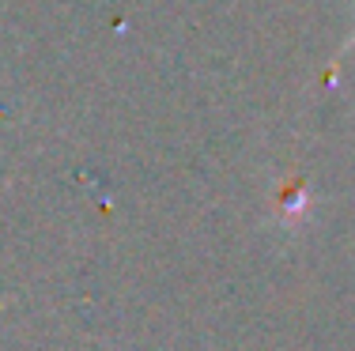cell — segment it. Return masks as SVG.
Returning <instances> with one entry per match:
<instances>
[{
    "instance_id": "obj_1",
    "label": "cell",
    "mask_w": 355,
    "mask_h": 351,
    "mask_svg": "<svg viewBox=\"0 0 355 351\" xmlns=\"http://www.w3.org/2000/svg\"><path fill=\"white\" fill-rule=\"evenodd\" d=\"M352 42H355V35H352Z\"/></svg>"
}]
</instances>
